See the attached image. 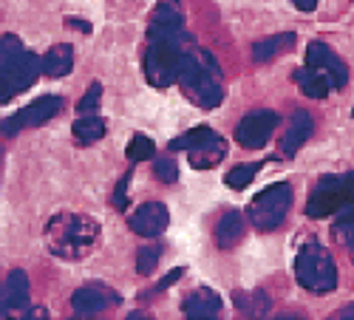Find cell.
Returning a JSON list of instances; mask_svg holds the SVG:
<instances>
[{
    "instance_id": "cell-1",
    "label": "cell",
    "mask_w": 354,
    "mask_h": 320,
    "mask_svg": "<svg viewBox=\"0 0 354 320\" xmlns=\"http://www.w3.org/2000/svg\"><path fill=\"white\" fill-rule=\"evenodd\" d=\"M100 241V224L82 213H60L46 224V247L51 255L80 261Z\"/></svg>"
},
{
    "instance_id": "cell-2",
    "label": "cell",
    "mask_w": 354,
    "mask_h": 320,
    "mask_svg": "<svg viewBox=\"0 0 354 320\" xmlns=\"http://www.w3.org/2000/svg\"><path fill=\"white\" fill-rule=\"evenodd\" d=\"M306 216L309 218L335 216L337 224H351L354 221V173L323 176L309 196Z\"/></svg>"
},
{
    "instance_id": "cell-3",
    "label": "cell",
    "mask_w": 354,
    "mask_h": 320,
    "mask_svg": "<svg viewBox=\"0 0 354 320\" xmlns=\"http://www.w3.org/2000/svg\"><path fill=\"white\" fill-rule=\"evenodd\" d=\"M295 278H298V283L306 292H315V295L332 292L337 286V264L332 252L317 241L304 244L298 258H295Z\"/></svg>"
},
{
    "instance_id": "cell-4",
    "label": "cell",
    "mask_w": 354,
    "mask_h": 320,
    "mask_svg": "<svg viewBox=\"0 0 354 320\" xmlns=\"http://www.w3.org/2000/svg\"><path fill=\"white\" fill-rule=\"evenodd\" d=\"M185 40L179 37H159V40H147V54H145V79L153 88H170L179 77V60H182V48Z\"/></svg>"
},
{
    "instance_id": "cell-5",
    "label": "cell",
    "mask_w": 354,
    "mask_h": 320,
    "mask_svg": "<svg viewBox=\"0 0 354 320\" xmlns=\"http://www.w3.org/2000/svg\"><path fill=\"white\" fill-rule=\"evenodd\" d=\"M289 207H292V185L289 182L270 185L250 201V221L261 232H275L286 221Z\"/></svg>"
},
{
    "instance_id": "cell-6",
    "label": "cell",
    "mask_w": 354,
    "mask_h": 320,
    "mask_svg": "<svg viewBox=\"0 0 354 320\" xmlns=\"http://www.w3.org/2000/svg\"><path fill=\"white\" fill-rule=\"evenodd\" d=\"M40 71H43V57L28 51H23L9 63H0V105L23 94L26 88H32V82L37 79Z\"/></svg>"
},
{
    "instance_id": "cell-7",
    "label": "cell",
    "mask_w": 354,
    "mask_h": 320,
    "mask_svg": "<svg viewBox=\"0 0 354 320\" xmlns=\"http://www.w3.org/2000/svg\"><path fill=\"white\" fill-rule=\"evenodd\" d=\"M63 111V100L60 97H37L35 102H28L26 108H20L15 116L0 122V136H17L26 128H37L46 125L48 120H54L57 113Z\"/></svg>"
},
{
    "instance_id": "cell-8",
    "label": "cell",
    "mask_w": 354,
    "mask_h": 320,
    "mask_svg": "<svg viewBox=\"0 0 354 320\" xmlns=\"http://www.w3.org/2000/svg\"><path fill=\"white\" fill-rule=\"evenodd\" d=\"M281 125V116L275 111H250L244 120L235 125V142L247 151H261Z\"/></svg>"
},
{
    "instance_id": "cell-9",
    "label": "cell",
    "mask_w": 354,
    "mask_h": 320,
    "mask_svg": "<svg viewBox=\"0 0 354 320\" xmlns=\"http://www.w3.org/2000/svg\"><path fill=\"white\" fill-rule=\"evenodd\" d=\"M306 66L315 68V71H320L323 77H326L329 85H332V91L346 88V82H348V68H346V63L340 60V57H337L326 43H320V40L309 43V48H306Z\"/></svg>"
},
{
    "instance_id": "cell-10",
    "label": "cell",
    "mask_w": 354,
    "mask_h": 320,
    "mask_svg": "<svg viewBox=\"0 0 354 320\" xmlns=\"http://www.w3.org/2000/svg\"><path fill=\"white\" fill-rule=\"evenodd\" d=\"M159 37H179L185 40V12L176 0H162L151 15V26H147V40Z\"/></svg>"
},
{
    "instance_id": "cell-11",
    "label": "cell",
    "mask_w": 354,
    "mask_h": 320,
    "mask_svg": "<svg viewBox=\"0 0 354 320\" xmlns=\"http://www.w3.org/2000/svg\"><path fill=\"white\" fill-rule=\"evenodd\" d=\"M204 57V71H201V79L196 85V91H193V102L201 105V108H218L221 100H224V85H221V71H218V63H216V57L207 54V51H201Z\"/></svg>"
},
{
    "instance_id": "cell-12",
    "label": "cell",
    "mask_w": 354,
    "mask_h": 320,
    "mask_svg": "<svg viewBox=\"0 0 354 320\" xmlns=\"http://www.w3.org/2000/svg\"><path fill=\"white\" fill-rule=\"evenodd\" d=\"M120 303V295L113 289L102 286V283H88V286H80L77 292L71 295V309L82 317H91V314H100L111 306Z\"/></svg>"
},
{
    "instance_id": "cell-13",
    "label": "cell",
    "mask_w": 354,
    "mask_h": 320,
    "mask_svg": "<svg viewBox=\"0 0 354 320\" xmlns=\"http://www.w3.org/2000/svg\"><path fill=\"white\" fill-rule=\"evenodd\" d=\"M128 224H131V229L136 232V236H142V238H156V236H162V232L167 229L170 213H167V207L162 205V201H147V205H142V207L128 218Z\"/></svg>"
},
{
    "instance_id": "cell-14",
    "label": "cell",
    "mask_w": 354,
    "mask_h": 320,
    "mask_svg": "<svg viewBox=\"0 0 354 320\" xmlns=\"http://www.w3.org/2000/svg\"><path fill=\"white\" fill-rule=\"evenodd\" d=\"M185 153H187V159L196 170H210L227 156V142L216 131H210L207 136H204L201 142H196L193 148H187Z\"/></svg>"
},
{
    "instance_id": "cell-15",
    "label": "cell",
    "mask_w": 354,
    "mask_h": 320,
    "mask_svg": "<svg viewBox=\"0 0 354 320\" xmlns=\"http://www.w3.org/2000/svg\"><path fill=\"white\" fill-rule=\"evenodd\" d=\"M312 131H315L312 116L306 111H295L292 120L286 122V133L281 136V151L286 153V159L295 156V153L304 148V144L309 142V136H312Z\"/></svg>"
},
{
    "instance_id": "cell-16",
    "label": "cell",
    "mask_w": 354,
    "mask_h": 320,
    "mask_svg": "<svg viewBox=\"0 0 354 320\" xmlns=\"http://www.w3.org/2000/svg\"><path fill=\"white\" fill-rule=\"evenodd\" d=\"M182 312H185L187 317H193V320H210V317H218V312H221V298L213 292V289L198 286V289H193V292L185 298Z\"/></svg>"
},
{
    "instance_id": "cell-17",
    "label": "cell",
    "mask_w": 354,
    "mask_h": 320,
    "mask_svg": "<svg viewBox=\"0 0 354 320\" xmlns=\"http://www.w3.org/2000/svg\"><path fill=\"white\" fill-rule=\"evenodd\" d=\"M247 236V218L239 213V210H230L218 218L216 224V232H213V238H216V247L218 250H232L235 244H241Z\"/></svg>"
},
{
    "instance_id": "cell-18",
    "label": "cell",
    "mask_w": 354,
    "mask_h": 320,
    "mask_svg": "<svg viewBox=\"0 0 354 320\" xmlns=\"http://www.w3.org/2000/svg\"><path fill=\"white\" fill-rule=\"evenodd\" d=\"M74 68V48L60 43V46H51L46 54H43V74L46 77H66L71 74Z\"/></svg>"
},
{
    "instance_id": "cell-19",
    "label": "cell",
    "mask_w": 354,
    "mask_h": 320,
    "mask_svg": "<svg viewBox=\"0 0 354 320\" xmlns=\"http://www.w3.org/2000/svg\"><path fill=\"white\" fill-rule=\"evenodd\" d=\"M292 43H295V35H292V32L263 37V40H258V43L252 46V60H255V63H270V60H275L281 51H289Z\"/></svg>"
},
{
    "instance_id": "cell-20",
    "label": "cell",
    "mask_w": 354,
    "mask_h": 320,
    "mask_svg": "<svg viewBox=\"0 0 354 320\" xmlns=\"http://www.w3.org/2000/svg\"><path fill=\"white\" fill-rule=\"evenodd\" d=\"M3 298H6V306L9 312H23L28 309V278L23 270H15L6 281V289H3Z\"/></svg>"
},
{
    "instance_id": "cell-21",
    "label": "cell",
    "mask_w": 354,
    "mask_h": 320,
    "mask_svg": "<svg viewBox=\"0 0 354 320\" xmlns=\"http://www.w3.org/2000/svg\"><path fill=\"white\" fill-rule=\"evenodd\" d=\"M71 133H74L77 144H94L105 136V120L97 113H82L80 120L71 125Z\"/></svg>"
},
{
    "instance_id": "cell-22",
    "label": "cell",
    "mask_w": 354,
    "mask_h": 320,
    "mask_svg": "<svg viewBox=\"0 0 354 320\" xmlns=\"http://www.w3.org/2000/svg\"><path fill=\"white\" fill-rule=\"evenodd\" d=\"M295 82H298V88L306 94V97H312V100H323L329 91H332V85H329V79L323 77L320 71H315V68H298L295 71Z\"/></svg>"
},
{
    "instance_id": "cell-23",
    "label": "cell",
    "mask_w": 354,
    "mask_h": 320,
    "mask_svg": "<svg viewBox=\"0 0 354 320\" xmlns=\"http://www.w3.org/2000/svg\"><path fill=\"white\" fill-rule=\"evenodd\" d=\"M263 167V162H255V164H235L227 176H224V182H227V187L230 190H244L252 179H255V173Z\"/></svg>"
},
{
    "instance_id": "cell-24",
    "label": "cell",
    "mask_w": 354,
    "mask_h": 320,
    "mask_svg": "<svg viewBox=\"0 0 354 320\" xmlns=\"http://www.w3.org/2000/svg\"><path fill=\"white\" fill-rule=\"evenodd\" d=\"M235 306H239L244 314L255 317V314H263V312L270 309V298L263 295V292H252V295H247V292H235Z\"/></svg>"
},
{
    "instance_id": "cell-25",
    "label": "cell",
    "mask_w": 354,
    "mask_h": 320,
    "mask_svg": "<svg viewBox=\"0 0 354 320\" xmlns=\"http://www.w3.org/2000/svg\"><path fill=\"white\" fill-rule=\"evenodd\" d=\"M159 258H162V247H159V244H147V247H142V250L136 252V272H139V275H151V272H156Z\"/></svg>"
},
{
    "instance_id": "cell-26",
    "label": "cell",
    "mask_w": 354,
    "mask_h": 320,
    "mask_svg": "<svg viewBox=\"0 0 354 320\" xmlns=\"http://www.w3.org/2000/svg\"><path fill=\"white\" fill-rule=\"evenodd\" d=\"M156 153V144L151 136H145V133H136L128 144V159L131 162H145V159H153Z\"/></svg>"
},
{
    "instance_id": "cell-27",
    "label": "cell",
    "mask_w": 354,
    "mask_h": 320,
    "mask_svg": "<svg viewBox=\"0 0 354 320\" xmlns=\"http://www.w3.org/2000/svg\"><path fill=\"white\" fill-rule=\"evenodd\" d=\"M153 173H156V179L165 182V185H173L176 179H179V164H176L173 156H159L153 162Z\"/></svg>"
},
{
    "instance_id": "cell-28",
    "label": "cell",
    "mask_w": 354,
    "mask_h": 320,
    "mask_svg": "<svg viewBox=\"0 0 354 320\" xmlns=\"http://www.w3.org/2000/svg\"><path fill=\"white\" fill-rule=\"evenodd\" d=\"M100 100H102V85L100 82H91V85H88V91H85V97L77 102V113L80 116L82 113H97Z\"/></svg>"
},
{
    "instance_id": "cell-29",
    "label": "cell",
    "mask_w": 354,
    "mask_h": 320,
    "mask_svg": "<svg viewBox=\"0 0 354 320\" xmlns=\"http://www.w3.org/2000/svg\"><path fill=\"white\" fill-rule=\"evenodd\" d=\"M23 51L26 48H23V43H20L17 35H3V37H0V63L15 60V57H20Z\"/></svg>"
},
{
    "instance_id": "cell-30",
    "label": "cell",
    "mask_w": 354,
    "mask_h": 320,
    "mask_svg": "<svg viewBox=\"0 0 354 320\" xmlns=\"http://www.w3.org/2000/svg\"><path fill=\"white\" fill-rule=\"evenodd\" d=\"M182 275H185V267H176V270H173L170 275H165V278H162V281L156 283V289H153V292H165V289H167V286H173V283H176V281H179ZM153 292H151V289H147V292H142V301H147V298H153Z\"/></svg>"
},
{
    "instance_id": "cell-31",
    "label": "cell",
    "mask_w": 354,
    "mask_h": 320,
    "mask_svg": "<svg viewBox=\"0 0 354 320\" xmlns=\"http://www.w3.org/2000/svg\"><path fill=\"white\" fill-rule=\"evenodd\" d=\"M128 185H131V173H125V176L120 179V185H116V193H113V207H116V210H125V207H128V201H125Z\"/></svg>"
},
{
    "instance_id": "cell-32",
    "label": "cell",
    "mask_w": 354,
    "mask_h": 320,
    "mask_svg": "<svg viewBox=\"0 0 354 320\" xmlns=\"http://www.w3.org/2000/svg\"><path fill=\"white\" fill-rule=\"evenodd\" d=\"M337 238H340L348 250H354V221H351V224H337Z\"/></svg>"
},
{
    "instance_id": "cell-33",
    "label": "cell",
    "mask_w": 354,
    "mask_h": 320,
    "mask_svg": "<svg viewBox=\"0 0 354 320\" xmlns=\"http://www.w3.org/2000/svg\"><path fill=\"white\" fill-rule=\"evenodd\" d=\"M66 23H68V26H74V28H80V32H91V26H88V20H80V17H68Z\"/></svg>"
},
{
    "instance_id": "cell-34",
    "label": "cell",
    "mask_w": 354,
    "mask_h": 320,
    "mask_svg": "<svg viewBox=\"0 0 354 320\" xmlns=\"http://www.w3.org/2000/svg\"><path fill=\"white\" fill-rule=\"evenodd\" d=\"M295 6H298L301 12H312L317 6V0H295Z\"/></svg>"
},
{
    "instance_id": "cell-35",
    "label": "cell",
    "mask_w": 354,
    "mask_h": 320,
    "mask_svg": "<svg viewBox=\"0 0 354 320\" xmlns=\"http://www.w3.org/2000/svg\"><path fill=\"white\" fill-rule=\"evenodd\" d=\"M337 317H354V303H348V306H343V309L337 312Z\"/></svg>"
},
{
    "instance_id": "cell-36",
    "label": "cell",
    "mask_w": 354,
    "mask_h": 320,
    "mask_svg": "<svg viewBox=\"0 0 354 320\" xmlns=\"http://www.w3.org/2000/svg\"><path fill=\"white\" fill-rule=\"evenodd\" d=\"M9 312V306H6V298H3V292H0V317H3Z\"/></svg>"
},
{
    "instance_id": "cell-37",
    "label": "cell",
    "mask_w": 354,
    "mask_h": 320,
    "mask_svg": "<svg viewBox=\"0 0 354 320\" xmlns=\"http://www.w3.org/2000/svg\"><path fill=\"white\" fill-rule=\"evenodd\" d=\"M0 164H3V151H0Z\"/></svg>"
},
{
    "instance_id": "cell-38",
    "label": "cell",
    "mask_w": 354,
    "mask_h": 320,
    "mask_svg": "<svg viewBox=\"0 0 354 320\" xmlns=\"http://www.w3.org/2000/svg\"><path fill=\"white\" fill-rule=\"evenodd\" d=\"M351 261H354V250H351Z\"/></svg>"
},
{
    "instance_id": "cell-39",
    "label": "cell",
    "mask_w": 354,
    "mask_h": 320,
    "mask_svg": "<svg viewBox=\"0 0 354 320\" xmlns=\"http://www.w3.org/2000/svg\"><path fill=\"white\" fill-rule=\"evenodd\" d=\"M351 116H354V111H351Z\"/></svg>"
}]
</instances>
